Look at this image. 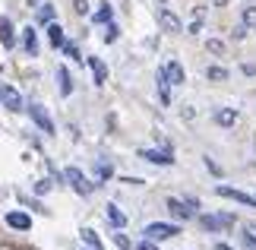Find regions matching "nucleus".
Instances as JSON below:
<instances>
[{
    "label": "nucleus",
    "instance_id": "obj_1",
    "mask_svg": "<svg viewBox=\"0 0 256 250\" xmlns=\"http://www.w3.org/2000/svg\"><path fill=\"white\" fill-rule=\"evenodd\" d=\"M196 222H200L202 231H218L222 234V231H228V228L234 225V215L231 212H202Z\"/></svg>",
    "mask_w": 256,
    "mask_h": 250
},
{
    "label": "nucleus",
    "instance_id": "obj_2",
    "mask_svg": "<svg viewBox=\"0 0 256 250\" xmlns=\"http://www.w3.org/2000/svg\"><path fill=\"white\" fill-rule=\"evenodd\" d=\"M142 234L149 237V241H168V237H177L180 234V225H174V222H149L142 228Z\"/></svg>",
    "mask_w": 256,
    "mask_h": 250
},
{
    "label": "nucleus",
    "instance_id": "obj_3",
    "mask_svg": "<svg viewBox=\"0 0 256 250\" xmlns=\"http://www.w3.org/2000/svg\"><path fill=\"white\" fill-rule=\"evenodd\" d=\"M64 177H66V181H70V187L76 190V193H80V196H88V193H95V187L98 184H92V181H88V177L80 171V168H76V165H70V168H66V171H64Z\"/></svg>",
    "mask_w": 256,
    "mask_h": 250
},
{
    "label": "nucleus",
    "instance_id": "obj_4",
    "mask_svg": "<svg viewBox=\"0 0 256 250\" xmlns=\"http://www.w3.org/2000/svg\"><path fill=\"white\" fill-rule=\"evenodd\" d=\"M140 158L152 165H174V149L164 146V149H140Z\"/></svg>",
    "mask_w": 256,
    "mask_h": 250
},
{
    "label": "nucleus",
    "instance_id": "obj_5",
    "mask_svg": "<svg viewBox=\"0 0 256 250\" xmlns=\"http://www.w3.org/2000/svg\"><path fill=\"white\" fill-rule=\"evenodd\" d=\"M215 193H218V196H228V199H234V203H240V206H247V209H256V196L244 193V190H234V187L218 184V187H215Z\"/></svg>",
    "mask_w": 256,
    "mask_h": 250
},
{
    "label": "nucleus",
    "instance_id": "obj_6",
    "mask_svg": "<svg viewBox=\"0 0 256 250\" xmlns=\"http://www.w3.org/2000/svg\"><path fill=\"white\" fill-rule=\"evenodd\" d=\"M0 105H4L6 111H22V108H26L22 95H19L13 86H4V89H0Z\"/></svg>",
    "mask_w": 256,
    "mask_h": 250
},
{
    "label": "nucleus",
    "instance_id": "obj_7",
    "mask_svg": "<svg viewBox=\"0 0 256 250\" xmlns=\"http://www.w3.org/2000/svg\"><path fill=\"white\" fill-rule=\"evenodd\" d=\"M28 114H32V121L44 130V136H54V121H51V114H48L42 105H28Z\"/></svg>",
    "mask_w": 256,
    "mask_h": 250
},
{
    "label": "nucleus",
    "instance_id": "obj_8",
    "mask_svg": "<svg viewBox=\"0 0 256 250\" xmlns=\"http://www.w3.org/2000/svg\"><path fill=\"white\" fill-rule=\"evenodd\" d=\"M168 212L177 218V222H190V218H193V209L186 206V199H174V196H168Z\"/></svg>",
    "mask_w": 256,
    "mask_h": 250
},
{
    "label": "nucleus",
    "instance_id": "obj_9",
    "mask_svg": "<svg viewBox=\"0 0 256 250\" xmlns=\"http://www.w3.org/2000/svg\"><path fill=\"white\" fill-rule=\"evenodd\" d=\"M6 225L13 228V231H28V228H32V218H28V212H22V209H13V212H6Z\"/></svg>",
    "mask_w": 256,
    "mask_h": 250
},
{
    "label": "nucleus",
    "instance_id": "obj_10",
    "mask_svg": "<svg viewBox=\"0 0 256 250\" xmlns=\"http://www.w3.org/2000/svg\"><path fill=\"white\" fill-rule=\"evenodd\" d=\"M158 26H162V32H184V26H180V19H177V13H171V10H158Z\"/></svg>",
    "mask_w": 256,
    "mask_h": 250
},
{
    "label": "nucleus",
    "instance_id": "obj_11",
    "mask_svg": "<svg viewBox=\"0 0 256 250\" xmlns=\"http://www.w3.org/2000/svg\"><path fill=\"white\" fill-rule=\"evenodd\" d=\"M162 70H164V76H168V83H171V86H184L186 73H184V67L177 64V61H168V64H164Z\"/></svg>",
    "mask_w": 256,
    "mask_h": 250
},
{
    "label": "nucleus",
    "instance_id": "obj_12",
    "mask_svg": "<svg viewBox=\"0 0 256 250\" xmlns=\"http://www.w3.org/2000/svg\"><path fill=\"white\" fill-rule=\"evenodd\" d=\"M88 70H92L95 86H104V79H108V67H104L102 57H88Z\"/></svg>",
    "mask_w": 256,
    "mask_h": 250
},
{
    "label": "nucleus",
    "instance_id": "obj_13",
    "mask_svg": "<svg viewBox=\"0 0 256 250\" xmlns=\"http://www.w3.org/2000/svg\"><path fill=\"white\" fill-rule=\"evenodd\" d=\"M22 51H26L28 57H35V54H38V35H35V29H32V26H26V29H22Z\"/></svg>",
    "mask_w": 256,
    "mask_h": 250
},
{
    "label": "nucleus",
    "instance_id": "obj_14",
    "mask_svg": "<svg viewBox=\"0 0 256 250\" xmlns=\"http://www.w3.org/2000/svg\"><path fill=\"white\" fill-rule=\"evenodd\" d=\"M212 117H215V124H222V127H234V124H238V111H234V108H218Z\"/></svg>",
    "mask_w": 256,
    "mask_h": 250
},
{
    "label": "nucleus",
    "instance_id": "obj_15",
    "mask_svg": "<svg viewBox=\"0 0 256 250\" xmlns=\"http://www.w3.org/2000/svg\"><path fill=\"white\" fill-rule=\"evenodd\" d=\"M104 215H108V222H111L114 228H126V215H124L114 203H108V206H104Z\"/></svg>",
    "mask_w": 256,
    "mask_h": 250
},
{
    "label": "nucleus",
    "instance_id": "obj_16",
    "mask_svg": "<svg viewBox=\"0 0 256 250\" xmlns=\"http://www.w3.org/2000/svg\"><path fill=\"white\" fill-rule=\"evenodd\" d=\"M57 83H60V95H70L73 92V76L66 67H57Z\"/></svg>",
    "mask_w": 256,
    "mask_h": 250
},
{
    "label": "nucleus",
    "instance_id": "obj_17",
    "mask_svg": "<svg viewBox=\"0 0 256 250\" xmlns=\"http://www.w3.org/2000/svg\"><path fill=\"white\" fill-rule=\"evenodd\" d=\"M0 42H4L6 48H13L16 45V38H13V26H10V19L0 16Z\"/></svg>",
    "mask_w": 256,
    "mask_h": 250
},
{
    "label": "nucleus",
    "instance_id": "obj_18",
    "mask_svg": "<svg viewBox=\"0 0 256 250\" xmlns=\"http://www.w3.org/2000/svg\"><path fill=\"white\" fill-rule=\"evenodd\" d=\"M48 38H51V45H54V48H64V45H66V35H64V29L57 26V23L48 26Z\"/></svg>",
    "mask_w": 256,
    "mask_h": 250
},
{
    "label": "nucleus",
    "instance_id": "obj_19",
    "mask_svg": "<svg viewBox=\"0 0 256 250\" xmlns=\"http://www.w3.org/2000/svg\"><path fill=\"white\" fill-rule=\"evenodd\" d=\"M80 237H82V244H86V247H92V250H102V237L95 234V228H82V231H80Z\"/></svg>",
    "mask_w": 256,
    "mask_h": 250
},
{
    "label": "nucleus",
    "instance_id": "obj_20",
    "mask_svg": "<svg viewBox=\"0 0 256 250\" xmlns=\"http://www.w3.org/2000/svg\"><path fill=\"white\" fill-rule=\"evenodd\" d=\"M35 19H38L42 26H51V23H54V7H51V4H38Z\"/></svg>",
    "mask_w": 256,
    "mask_h": 250
},
{
    "label": "nucleus",
    "instance_id": "obj_21",
    "mask_svg": "<svg viewBox=\"0 0 256 250\" xmlns=\"http://www.w3.org/2000/svg\"><path fill=\"white\" fill-rule=\"evenodd\" d=\"M244 241H247V247L250 250H256V222H244Z\"/></svg>",
    "mask_w": 256,
    "mask_h": 250
},
{
    "label": "nucleus",
    "instance_id": "obj_22",
    "mask_svg": "<svg viewBox=\"0 0 256 250\" xmlns=\"http://www.w3.org/2000/svg\"><path fill=\"white\" fill-rule=\"evenodd\" d=\"M206 76H209L212 83H224V79H228V70H224V67H218V64H212L209 70H206Z\"/></svg>",
    "mask_w": 256,
    "mask_h": 250
},
{
    "label": "nucleus",
    "instance_id": "obj_23",
    "mask_svg": "<svg viewBox=\"0 0 256 250\" xmlns=\"http://www.w3.org/2000/svg\"><path fill=\"white\" fill-rule=\"evenodd\" d=\"M114 244H117V250H133L136 244L130 241V237L124 234V228H117V234H114Z\"/></svg>",
    "mask_w": 256,
    "mask_h": 250
},
{
    "label": "nucleus",
    "instance_id": "obj_24",
    "mask_svg": "<svg viewBox=\"0 0 256 250\" xmlns=\"http://www.w3.org/2000/svg\"><path fill=\"white\" fill-rule=\"evenodd\" d=\"M240 23L247 26V29H256V7H244V16H240Z\"/></svg>",
    "mask_w": 256,
    "mask_h": 250
},
{
    "label": "nucleus",
    "instance_id": "obj_25",
    "mask_svg": "<svg viewBox=\"0 0 256 250\" xmlns=\"http://www.w3.org/2000/svg\"><path fill=\"white\" fill-rule=\"evenodd\" d=\"M206 51L218 57V54H224V42H222V38H209V42H206Z\"/></svg>",
    "mask_w": 256,
    "mask_h": 250
},
{
    "label": "nucleus",
    "instance_id": "obj_26",
    "mask_svg": "<svg viewBox=\"0 0 256 250\" xmlns=\"http://www.w3.org/2000/svg\"><path fill=\"white\" fill-rule=\"evenodd\" d=\"M95 23H111V7H108V4H102L95 10Z\"/></svg>",
    "mask_w": 256,
    "mask_h": 250
},
{
    "label": "nucleus",
    "instance_id": "obj_27",
    "mask_svg": "<svg viewBox=\"0 0 256 250\" xmlns=\"http://www.w3.org/2000/svg\"><path fill=\"white\" fill-rule=\"evenodd\" d=\"M95 177H98V181H108V177H111V165H108V162H98Z\"/></svg>",
    "mask_w": 256,
    "mask_h": 250
},
{
    "label": "nucleus",
    "instance_id": "obj_28",
    "mask_svg": "<svg viewBox=\"0 0 256 250\" xmlns=\"http://www.w3.org/2000/svg\"><path fill=\"white\" fill-rule=\"evenodd\" d=\"M19 203H22V206H28V209H35V212H44V209H42V203H38V199H32V196H19Z\"/></svg>",
    "mask_w": 256,
    "mask_h": 250
},
{
    "label": "nucleus",
    "instance_id": "obj_29",
    "mask_svg": "<svg viewBox=\"0 0 256 250\" xmlns=\"http://www.w3.org/2000/svg\"><path fill=\"white\" fill-rule=\"evenodd\" d=\"M64 54L70 57V61H80V48H76L73 42H66V45H64Z\"/></svg>",
    "mask_w": 256,
    "mask_h": 250
},
{
    "label": "nucleus",
    "instance_id": "obj_30",
    "mask_svg": "<svg viewBox=\"0 0 256 250\" xmlns=\"http://www.w3.org/2000/svg\"><path fill=\"white\" fill-rule=\"evenodd\" d=\"M104 42H108V45H114V42H117V26H111V23H108V32H104Z\"/></svg>",
    "mask_w": 256,
    "mask_h": 250
},
{
    "label": "nucleus",
    "instance_id": "obj_31",
    "mask_svg": "<svg viewBox=\"0 0 256 250\" xmlns=\"http://www.w3.org/2000/svg\"><path fill=\"white\" fill-rule=\"evenodd\" d=\"M73 10H76L80 16H86V13H88V0H73Z\"/></svg>",
    "mask_w": 256,
    "mask_h": 250
},
{
    "label": "nucleus",
    "instance_id": "obj_32",
    "mask_svg": "<svg viewBox=\"0 0 256 250\" xmlns=\"http://www.w3.org/2000/svg\"><path fill=\"white\" fill-rule=\"evenodd\" d=\"M133 250H158V247H155V241H149V237H146V241H140Z\"/></svg>",
    "mask_w": 256,
    "mask_h": 250
},
{
    "label": "nucleus",
    "instance_id": "obj_33",
    "mask_svg": "<svg viewBox=\"0 0 256 250\" xmlns=\"http://www.w3.org/2000/svg\"><path fill=\"white\" fill-rule=\"evenodd\" d=\"M240 73L244 76H256V64H240Z\"/></svg>",
    "mask_w": 256,
    "mask_h": 250
},
{
    "label": "nucleus",
    "instance_id": "obj_34",
    "mask_svg": "<svg viewBox=\"0 0 256 250\" xmlns=\"http://www.w3.org/2000/svg\"><path fill=\"white\" fill-rule=\"evenodd\" d=\"M48 190H51V181H38L35 184V193H48Z\"/></svg>",
    "mask_w": 256,
    "mask_h": 250
},
{
    "label": "nucleus",
    "instance_id": "obj_35",
    "mask_svg": "<svg viewBox=\"0 0 256 250\" xmlns=\"http://www.w3.org/2000/svg\"><path fill=\"white\" fill-rule=\"evenodd\" d=\"M196 32H202V19H193L190 23V35H196Z\"/></svg>",
    "mask_w": 256,
    "mask_h": 250
},
{
    "label": "nucleus",
    "instance_id": "obj_36",
    "mask_svg": "<svg viewBox=\"0 0 256 250\" xmlns=\"http://www.w3.org/2000/svg\"><path fill=\"white\" fill-rule=\"evenodd\" d=\"M247 32H250V29H247V26H244V23H240L238 29H234V38H244V35H247Z\"/></svg>",
    "mask_w": 256,
    "mask_h": 250
},
{
    "label": "nucleus",
    "instance_id": "obj_37",
    "mask_svg": "<svg viewBox=\"0 0 256 250\" xmlns=\"http://www.w3.org/2000/svg\"><path fill=\"white\" fill-rule=\"evenodd\" d=\"M206 165H209V171H212V174H222V171H218V165H215L209 155H206Z\"/></svg>",
    "mask_w": 256,
    "mask_h": 250
},
{
    "label": "nucleus",
    "instance_id": "obj_38",
    "mask_svg": "<svg viewBox=\"0 0 256 250\" xmlns=\"http://www.w3.org/2000/svg\"><path fill=\"white\" fill-rule=\"evenodd\" d=\"M186 206H190L193 212H196V209H200V199H196V196H186Z\"/></svg>",
    "mask_w": 256,
    "mask_h": 250
},
{
    "label": "nucleus",
    "instance_id": "obj_39",
    "mask_svg": "<svg viewBox=\"0 0 256 250\" xmlns=\"http://www.w3.org/2000/svg\"><path fill=\"white\" fill-rule=\"evenodd\" d=\"M215 250H234L231 244H224V241H218V244H215Z\"/></svg>",
    "mask_w": 256,
    "mask_h": 250
},
{
    "label": "nucleus",
    "instance_id": "obj_40",
    "mask_svg": "<svg viewBox=\"0 0 256 250\" xmlns=\"http://www.w3.org/2000/svg\"><path fill=\"white\" fill-rule=\"evenodd\" d=\"M224 4H228V0H215V7H224Z\"/></svg>",
    "mask_w": 256,
    "mask_h": 250
},
{
    "label": "nucleus",
    "instance_id": "obj_41",
    "mask_svg": "<svg viewBox=\"0 0 256 250\" xmlns=\"http://www.w3.org/2000/svg\"><path fill=\"white\" fill-rule=\"evenodd\" d=\"M28 4H32V7H38V4H42V0H28Z\"/></svg>",
    "mask_w": 256,
    "mask_h": 250
},
{
    "label": "nucleus",
    "instance_id": "obj_42",
    "mask_svg": "<svg viewBox=\"0 0 256 250\" xmlns=\"http://www.w3.org/2000/svg\"><path fill=\"white\" fill-rule=\"evenodd\" d=\"M162 4H164V0H162Z\"/></svg>",
    "mask_w": 256,
    "mask_h": 250
},
{
    "label": "nucleus",
    "instance_id": "obj_43",
    "mask_svg": "<svg viewBox=\"0 0 256 250\" xmlns=\"http://www.w3.org/2000/svg\"><path fill=\"white\" fill-rule=\"evenodd\" d=\"M88 250H92V247H88Z\"/></svg>",
    "mask_w": 256,
    "mask_h": 250
}]
</instances>
